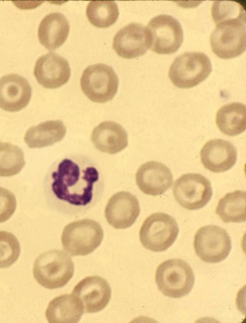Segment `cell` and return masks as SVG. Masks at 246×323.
I'll list each match as a JSON object with an SVG mask.
<instances>
[{
  "instance_id": "cell-1",
  "label": "cell",
  "mask_w": 246,
  "mask_h": 323,
  "mask_svg": "<svg viewBox=\"0 0 246 323\" xmlns=\"http://www.w3.org/2000/svg\"><path fill=\"white\" fill-rule=\"evenodd\" d=\"M215 27L210 37L212 52L223 59L236 58L246 48V12L239 3L215 1L211 10Z\"/></svg>"
},
{
  "instance_id": "cell-2",
  "label": "cell",
  "mask_w": 246,
  "mask_h": 323,
  "mask_svg": "<svg viewBox=\"0 0 246 323\" xmlns=\"http://www.w3.org/2000/svg\"><path fill=\"white\" fill-rule=\"evenodd\" d=\"M51 189L60 201L82 207L92 201L99 172L94 166L73 158H65L51 174Z\"/></svg>"
},
{
  "instance_id": "cell-3",
  "label": "cell",
  "mask_w": 246,
  "mask_h": 323,
  "mask_svg": "<svg viewBox=\"0 0 246 323\" xmlns=\"http://www.w3.org/2000/svg\"><path fill=\"white\" fill-rule=\"evenodd\" d=\"M74 265L65 252L52 250L41 253L34 262V278L42 287L53 289L65 286L72 278Z\"/></svg>"
},
{
  "instance_id": "cell-4",
  "label": "cell",
  "mask_w": 246,
  "mask_h": 323,
  "mask_svg": "<svg viewBox=\"0 0 246 323\" xmlns=\"http://www.w3.org/2000/svg\"><path fill=\"white\" fill-rule=\"evenodd\" d=\"M190 265L179 258L167 260L159 265L155 275L158 289L168 297L180 298L188 294L194 284Z\"/></svg>"
},
{
  "instance_id": "cell-5",
  "label": "cell",
  "mask_w": 246,
  "mask_h": 323,
  "mask_svg": "<svg viewBox=\"0 0 246 323\" xmlns=\"http://www.w3.org/2000/svg\"><path fill=\"white\" fill-rule=\"evenodd\" d=\"M103 236L98 222L86 218L66 225L62 232L61 242L71 255L84 256L93 252L101 244Z\"/></svg>"
},
{
  "instance_id": "cell-6",
  "label": "cell",
  "mask_w": 246,
  "mask_h": 323,
  "mask_svg": "<svg viewBox=\"0 0 246 323\" xmlns=\"http://www.w3.org/2000/svg\"><path fill=\"white\" fill-rule=\"evenodd\" d=\"M212 71L211 62L201 52H188L177 57L171 64L168 76L176 87L188 89L205 80Z\"/></svg>"
},
{
  "instance_id": "cell-7",
  "label": "cell",
  "mask_w": 246,
  "mask_h": 323,
  "mask_svg": "<svg viewBox=\"0 0 246 323\" xmlns=\"http://www.w3.org/2000/svg\"><path fill=\"white\" fill-rule=\"evenodd\" d=\"M179 227L175 218L158 212L148 216L139 231V239L143 246L151 251H164L175 241Z\"/></svg>"
},
{
  "instance_id": "cell-8",
  "label": "cell",
  "mask_w": 246,
  "mask_h": 323,
  "mask_svg": "<svg viewBox=\"0 0 246 323\" xmlns=\"http://www.w3.org/2000/svg\"><path fill=\"white\" fill-rule=\"evenodd\" d=\"M81 88L92 101L103 103L111 100L116 94L119 79L110 66L98 63L87 67L80 79Z\"/></svg>"
},
{
  "instance_id": "cell-9",
  "label": "cell",
  "mask_w": 246,
  "mask_h": 323,
  "mask_svg": "<svg viewBox=\"0 0 246 323\" xmlns=\"http://www.w3.org/2000/svg\"><path fill=\"white\" fill-rule=\"evenodd\" d=\"M146 28L150 40V48L156 53H174L183 43L184 35L182 26L179 21L171 15L156 16L150 21Z\"/></svg>"
},
{
  "instance_id": "cell-10",
  "label": "cell",
  "mask_w": 246,
  "mask_h": 323,
  "mask_svg": "<svg viewBox=\"0 0 246 323\" xmlns=\"http://www.w3.org/2000/svg\"><path fill=\"white\" fill-rule=\"evenodd\" d=\"M197 255L207 263H216L224 260L231 249L230 237L224 229L215 225L199 228L194 238Z\"/></svg>"
},
{
  "instance_id": "cell-11",
  "label": "cell",
  "mask_w": 246,
  "mask_h": 323,
  "mask_svg": "<svg viewBox=\"0 0 246 323\" xmlns=\"http://www.w3.org/2000/svg\"><path fill=\"white\" fill-rule=\"evenodd\" d=\"M173 193L176 201L189 210H198L211 200V183L205 176L197 173L184 174L174 182Z\"/></svg>"
},
{
  "instance_id": "cell-12",
  "label": "cell",
  "mask_w": 246,
  "mask_h": 323,
  "mask_svg": "<svg viewBox=\"0 0 246 323\" xmlns=\"http://www.w3.org/2000/svg\"><path fill=\"white\" fill-rule=\"evenodd\" d=\"M151 44L147 28L131 23L121 29L113 38L112 46L121 57L132 59L144 55Z\"/></svg>"
},
{
  "instance_id": "cell-13",
  "label": "cell",
  "mask_w": 246,
  "mask_h": 323,
  "mask_svg": "<svg viewBox=\"0 0 246 323\" xmlns=\"http://www.w3.org/2000/svg\"><path fill=\"white\" fill-rule=\"evenodd\" d=\"M81 303L84 312H98L108 304L111 289L108 282L97 276L85 278L74 287L72 293Z\"/></svg>"
},
{
  "instance_id": "cell-14",
  "label": "cell",
  "mask_w": 246,
  "mask_h": 323,
  "mask_svg": "<svg viewBox=\"0 0 246 323\" xmlns=\"http://www.w3.org/2000/svg\"><path fill=\"white\" fill-rule=\"evenodd\" d=\"M33 73L41 85L48 89H56L67 83L70 76L68 61L57 53L50 52L36 60Z\"/></svg>"
},
{
  "instance_id": "cell-15",
  "label": "cell",
  "mask_w": 246,
  "mask_h": 323,
  "mask_svg": "<svg viewBox=\"0 0 246 323\" xmlns=\"http://www.w3.org/2000/svg\"><path fill=\"white\" fill-rule=\"evenodd\" d=\"M140 212L137 198L128 192L121 191L108 200L104 215L108 223L116 229H125L135 222Z\"/></svg>"
},
{
  "instance_id": "cell-16",
  "label": "cell",
  "mask_w": 246,
  "mask_h": 323,
  "mask_svg": "<svg viewBox=\"0 0 246 323\" xmlns=\"http://www.w3.org/2000/svg\"><path fill=\"white\" fill-rule=\"evenodd\" d=\"M31 87L24 77L16 73L0 78V108L17 112L25 108L30 101Z\"/></svg>"
},
{
  "instance_id": "cell-17",
  "label": "cell",
  "mask_w": 246,
  "mask_h": 323,
  "mask_svg": "<svg viewBox=\"0 0 246 323\" xmlns=\"http://www.w3.org/2000/svg\"><path fill=\"white\" fill-rule=\"evenodd\" d=\"M136 182L144 193L152 196L160 195L171 187L173 175L168 167L154 161L142 165L135 175Z\"/></svg>"
},
{
  "instance_id": "cell-18",
  "label": "cell",
  "mask_w": 246,
  "mask_h": 323,
  "mask_svg": "<svg viewBox=\"0 0 246 323\" xmlns=\"http://www.w3.org/2000/svg\"><path fill=\"white\" fill-rule=\"evenodd\" d=\"M200 156L206 169L214 173H222L229 170L235 164L237 151L229 141L213 139L203 146Z\"/></svg>"
},
{
  "instance_id": "cell-19",
  "label": "cell",
  "mask_w": 246,
  "mask_h": 323,
  "mask_svg": "<svg viewBox=\"0 0 246 323\" xmlns=\"http://www.w3.org/2000/svg\"><path fill=\"white\" fill-rule=\"evenodd\" d=\"M91 140L98 150L111 154L121 151L128 144L125 130L111 121L101 122L96 126L92 133Z\"/></svg>"
},
{
  "instance_id": "cell-20",
  "label": "cell",
  "mask_w": 246,
  "mask_h": 323,
  "mask_svg": "<svg viewBox=\"0 0 246 323\" xmlns=\"http://www.w3.org/2000/svg\"><path fill=\"white\" fill-rule=\"evenodd\" d=\"M67 19L59 12L51 13L40 22L38 29L40 43L46 48L54 50L61 46L69 33Z\"/></svg>"
},
{
  "instance_id": "cell-21",
  "label": "cell",
  "mask_w": 246,
  "mask_h": 323,
  "mask_svg": "<svg viewBox=\"0 0 246 323\" xmlns=\"http://www.w3.org/2000/svg\"><path fill=\"white\" fill-rule=\"evenodd\" d=\"M83 307L78 299L72 294H64L52 300L45 311L50 323H76L84 314Z\"/></svg>"
},
{
  "instance_id": "cell-22",
  "label": "cell",
  "mask_w": 246,
  "mask_h": 323,
  "mask_svg": "<svg viewBox=\"0 0 246 323\" xmlns=\"http://www.w3.org/2000/svg\"><path fill=\"white\" fill-rule=\"evenodd\" d=\"M66 131L62 121L49 120L30 128L24 139L30 148H42L61 141Z\"/></svg>"
},
{
  "instance_id": "cell-23",
  "label": "cell",
  "mask_w": 246,
  "mask_h": 323,
  "mask_svg": "<svg viewBox=\"0 0 246 323\" xmlns=\"http://www.w3.org/2000/svg\"><path fill=\"white\" fill-rule=\"evenodd\" d=\"M215 123L224 134L238 135L246 128V108L245 104L232 103L221 107L217 111Z\"/></svg>"
},
{
  "instance_id": "cell-24",
  "label": "cell",
  "mask_w": 246,
  "mask_h": 323,
  "mask_svg": "<svg viewBox=\"0 0 246 323\" xmlns=\"http://www.w3.org/2000/svg\"><path fill=\"white\" fill-rule=\"evenodd\" d=\"M215 212L225 223L245 221L246 191L236 190L226 194L218 201Z\"/></svg>"
},
{
  "instance_id": "cell-25",
  "label": "cell",
  "mask_w": 246,
  "mask_h": 323,
  "mask_svg": "<svg viewBox=\"0 0 246 323\" xmlns=\"http://www.w3.org/2000/svg\"><path fill=\"white\" fill-rule=\"evenodd\" d=\"M86 15L89 22L94 27L106 28L116 22L119 10L114 1L92 0L87 6Z\"/></svg>"
},
{
  "instance_id": "cell-26",
  "label": "cell",
  "mask_w": 246,
  "mask_h": 323,
  "mask_svg": "<svg viewBox=\"0 0 246 323\" xmlns=\"http://www.w3.org/2000/svg\"><path fill=\"white\" fill-rule=\"evenodd\" d=\"M24 154L17 145L0 142V176L9 177L20 173L25 165Z\"/></svg>"
},
{
  "instance_id": "cell-27",
  "label": "cell",
  "mask_w": 246,
  "mask_h": 323,
  "mask_svg": "<svg viewBox=\"0 0 246 323\" xmlns=\"http://www.w3.org/2000/svg\"><path fill=\"white\" fill-rule=\"evenodd\" d=\"M20 251V243L16 236L10 232L0 231V268L13 264L18 260Z\"/></svg>"
},
{
  "instance_id": "cell-28",
  "label": "cell",
  "mask_w": 246,
  "mask_h": 323,
  "mask_svg": "<svg viewBox=\"0 0 246 323\" xmlns=\"http://www.w3.org/2000/svg\"><path fill=\"white\" fill-rule=\"evenodd\" d=\"M16 205L15 195L9 190L0 187V223L5 222L11 217Z\"/></svg>"
}]
</instances>
